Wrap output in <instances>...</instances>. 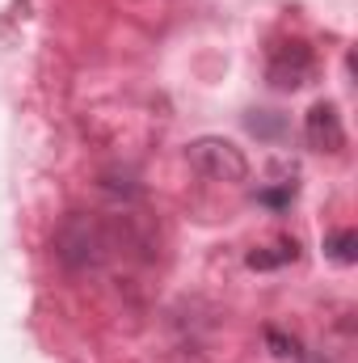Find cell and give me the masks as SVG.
I'll return each mask as SVG.
<instances>
[{
    "label": "cell",
    "mask_w": 358,
    "mask_h": 363,
    "mask_svg": "<svg viewBox=\"0 0 358 363\" xmlns=\"http://www.w3.org/2000/svg\"><path fill=\"white\" fill-rule=\"evenodd\" d=\"M190 165L211 182H245L249 178V157L241 152V144L224 140V135H198L185 148Z\"/></svg>",
    "instance_id": "obj_1"
},
{
    "label": "cell",
    "mask_w": 358,
    "mask_h": 363,
    "mask_svg": "<svg viewBox=\"0 0 358 363\" xmlns=\"http://www.w3.org/2000/svg\"><path fill=\"white\" fill-rule=\"evenodd\" d=\"M270 85L274 89H304L312 77H316V55L308 43L291 38V43H278L270 51V68H266Z\"/></svg>",
    "instance_id": "obj_2"
},
{
    "label": "cell",
    "mask_w": 358,
    "mask_h": 363,
    "mask_svg": "<svg viewBox=\"0 0 358 363\" xmlns=\"http://www.w3.org/2000/svg\"><path fill=\"white\" fill-rule=\"evenodd\" d=\"M55 254L72 267V271H85V267H97L101 258V233L89 216H68L59 237H55Z\"/></svg>",
    "instance_id": "obj_3"
},
{
    "label": "cell",
    "mask_w": 358,
    "mask_h": 363,
    "mask_svg": "<svg viewBox=\"0 0 358 363\" xmlns=\"http://www.w3.org/2000/svg\"><path fill=\"white\" fill-rule=\"evenodd\" d=\"M304 135L316 152H342L346 148V127H342V114L333 101H316L304 118Z\"/></svg>",
    "instance_id": "obj_4"
},
{
    "label": "cell",
    "mask_w": 358,
    "mask_h": 363,
    "mask_svg": "<svg viewBox=\"0 0 358 363\" xmlns=\"http://www.w3.org/2000/svg\"><path fill=\"white\" fill-rule=\"evenodd\" d=\"M325 250H329L337 262H346V267H350V262L358 258V237L350 233V228H342L337 237H329V241H325Z\"/></svg>",
    "instance_id": "obj_5"
},
{
    "label": "cell",
    "mask_w": 358,
    "mask_h": 363,
    "mask_svg": "<svg viewBox=\"0 0 358 363\" xmlns=\"http://www.w3.org/2000/svg\"><path fill=\"white\" fill-rule=\"evenodd\" d=\"M287 258H295V245H287L282 254H249V267H278Z\"/></svg>",
    "instance_id": "obj_6"
},
{
    "label": "cell",
    "mask_w": 358,
    "mask_h": 363,
    "mask_svg": "<svg viewBox=\"0 0 358 363\" xmlns=\"http://www.w3.org/2000/svg\"><path fill=\"white\" fill-rule=\"evenodd\" d=\"M249 127L262 131V135H274V131H282V118H266V110H262L258 118H249Z\"/></svg>",
    "instance_id": "obj_7"
},
{
    "label": "cell",
    "mask_w": 358,
    "mask_h": 363,
    "mask_svg": "<svg viewBox=\"0 0 358 363\" xmlns=\"http://www.w3.org/2000/svg\"><path fill=\"white\" fill-rule=\"evenodd\" d=\"M262 203H274V207H282V203H291V190H278V194H274V190H266V194H262Z\"/></svg>",
    "instance_id": "obj_8"
}]
</instances>
